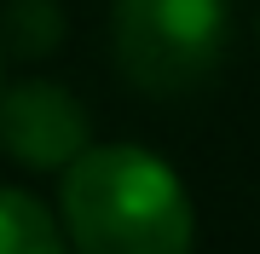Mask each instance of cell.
I'll return each mask as SVG.
<instances>
[{
  "instance_id": "1",
  "label": "cell",
  "mask_w": 260,
  "mask_h": 254,
  "mask_svg": "<svg viewBox=\"0 0 260 254\" xmlns=\"http://www.w3.org/2000/svg\"><path fill=\"white\" fill-rule=\"evenodd\" d=\"M58 226L75 254H191L197 214L179 173L145 144H93L58 191Z\"/></svg>"
},
{
  "instance_id": "2",
  "label": "cell",
  "mask_w": 260,
  "mask_h": 254,
  "mask_svg": "<svg viewBox=\"0 0 260 254\" xmlns=\"http://www.w3.org/2000/svg\"><path fill=\"white\" fill-rule=\"evenodd\" d=\"M116 64L156 98L191 93L214 76L232 41L225 0H116Z\"/></svg>"
},
{
  "instance_id": "3",
  "label": "cell",
  "mask_w": 260,
  "mask_h": 254,
  "mask_svg": "<svg viewBox=\"0 0 260 254\" xmlns=\"http://www.w3.org/2000/svg\"><path fill=\"white\" fill-rule=\"evenodd\" d=\"M0 151L23 168H75L93 151V133H87V110L75 104L70 87L58 81H18L0 98Z\"/></svg>"
},
{
  "instance_id": "4",
  "label": "cell",
  "mask_w": 260,
  "mask_h": 254,
  "mask_svg": "<svg viewBox=\"0 0 260 254\" xmlns=\"http://www.w3.org/2000/svg\"><path fill=\"white\" fill-rule=\"evenodd\" d=\"M0 254H70V243L41 197L0 191Z\"/></svg>"
},
{
  "instance_id": "5",
  "label": "cell",
  "mask_w": 260,
  "mask_h": 254,
  "mask_svg": "<svg viewBox=\"0 0 260 254\" xmlns=\"http://www.w3.org/2000/svg\"><path fill=\"white\" fill-rule=\"evenodd\" d=\"M58 41H64V18H58L52 0H18L6 12V41L0 47L18 58H47Z\"/></svg>"
},
{
  "instance_id": "6",
  "label": "cell",
  "mask_w": 260,
  "mask_h": 254,
  "mask_svg": "<svg viewBox=\"0 0 260 254\" xmlns=\"http://www.w3.org/2000/svg\"><path fill=\"white\" fill-rule=\"evenodd\" d=\"M0 98H6V47H0Z\"/></svg>"
}]
</instances>
